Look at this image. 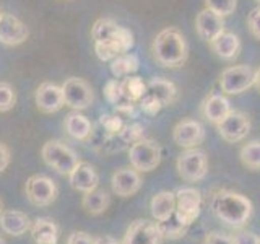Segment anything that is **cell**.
I'll return each mask as SVG.
<instances>
[{
	"instance_id": "obj_1",
	"label": "cell",
	"mask_w": 260,
	"mask_h": 244,
	"mask_svg": "<svg viewBox=\"0 0 260 244\" xmlns=\"http://www.w3.org/2000/svg\"><path fill=\"white\" fill-rule=\"evenodd\" d=\"M91 36L94 39V51L101 60L108 62L116 57L125 54L134 46L132 31L119 26L111 18H100L91 29Z\"/></svg>"
},
{
	"instance_id": "obj_2",
	"label": "cell",
	"mask_w": 260,
	"mask_h": 244,
	"mask_svg": "<svg viewBox=\"0 0 260 244\" xmlns=\"http://www.w3.org/2000/svg\"><path fill=\"white\" fill-rule=\"evenodd\" d=\"M211 210L224 225L231 228H242L252 215V202L239 192L221 189L213 194Z\"/></svg>"
},
{
	"instance_id": "obj_3",
	"label": "cell",
	"mask_w": 260,
	"mask_h": 244,
	"mask_svg": "<svg viewBox=\"0 0 260 244\" xmlns=\"http://www.w3.org/2000/svg\"><path fill=\"white\" fill-rule=\"evenodd\" d=\"M151 52L161 67L176 69L185 64L189 49L181 31L177 28H166L153 39Z\"/></svg>"
},
{
	"instance_id": "obj_4",
	"label": "cell",
	"mask_w": 260,
	"mask_h": 244,
	"mask_svg": "<svg viewBox=\"0 0 260 244\" xmlns=\"http://www.w3.org/2000/svg\"><path fill=\"white\" fill-rule=\"evenodd\" d=\"M41 157L49 168H52L59 174H70L72 169L80 163L77 151L60 140L46 142L41 148Z\"/></svg>"
},
{
	"instance_id": "obj_5",
	"label": "cell",
	"mask_w": 260,
	"mask_h": 244,
	"mask_svg": "<svg viewBox=\"0 0 260 244\" xmlns=\"http://www.w3.org/2000/svg\"><path fill=\"white\" fill-rule=\"evenodd\" d=\"M130 166L138 173H150L161 163V146L151 138H140L128 148Z\"/></svg>"
},
{
	"instance_id": "obj_6",
	"label": "cell",
	"mask_w": 260,
	"mask_h": 244,
	"mask_svg": "<svg viewBox=\"0 0 260 244\" xmlns=\"http://www.w3.org/2000/svg\"><path fill=\"white\" fill-rule=\"evenodd\" d=\"M177 173L187 182H199L208 173V160L199 148H187L179 155L176 163Z\"/></svg>"
},
{
	"instance_id": "obj_7",
	"label": "cell",
	"mask_w": 260,
	"mask_h": 244,
	"mask_svg": "<svg viewBox=\"0 0 260 244\" xmlns=\"http://www.w3.org/2000/svg\"><path fill=\"white\" fill-rule=\"evenodd\" d=\"M24 192H26V197L32 205L47 207L57 199L59 189H57L55 182L51 177L43 176V174H35L26 181Z\"/></svg>"
},
{
	"instance_id": "obj_8",
	"label": "cell",
	"mask_w": 260,
	"mask_h": 244,
	"mask_svg": "<svg viewBox=\"0 0 260 244\" xmlns=\"http://www.w3.org/2000/svg\"><path fill=\"white\" fill-rule=\"evenodd\" d=\"M254 85V70L249 65H234L221 72L219 86L226 95H239Z\"/></svg>"
},
{
	"instance_id": "obj_9",
	"label": "cell",
	"mask_w": 260,
	"mask_h": 244,
	"mask_svg": "<svg viewBox=\"0 0 260 244\" xmlns=\"http://www.w3.org/2000/svg\"><path fill=\"white\" fill-rule=\"evenodd\" d=\"M176 194V217L185 226H190L200 215L202 208V195L193 187H182Z\"/></svg>"
},
{
	"instance_id": "obj_10",
	"label": "cell",
	"mask_w": 260,
	"mask_h": 244,
	"mask_svg": "<svg viewBox=\"0 0 260 244\" xmlns=\"http://www.w3.org/2000/svg\"><path fill=\"white\" fill-rule=\"evenodd\" d=\"M216 129L223 140L228 143H238L250 132V119L246 112L231 109V112L219 124H216Z\"/></svg>"
},
{
	"instance_id": "obj_11",
	"label": "cell",
	"mask_w": 260,
	"mask_h": 244,
	"mask_svg": "<svg viewBox=\"0 0 260 244\" xmlns=\"http://www.w3.org/2000/svg\"><path fill=\"white\" fill-rule=\"evenodd\" d=\"M63 101L72 109H86L93 103V89L83 78L72 77L62 85Z\"/></svg>"
},
{
	"instance_id": "obj_12",
	"label": "cell",
	"mask_w": 260,
	"mask_h": 244,
	"mask_svg": "<svg viewBox=\"0 0 260 244\" xmlns=\"http://www.w3.org/2000/svg\"><path fill=\"white\" fill-rule=\"evenodd\" d=\"M158 225L150 220H135L128 225L122 244H161Z\"/></svg>"
},
{
	"instance_id": "obj_13",
	"label": "cell",
	"mask_w": 260,
	"mask_h": 244,
	"mask_svg": "<svg viewBox=\"0 0 260 244\" xmlns=\"http://www.w3.org/2000/svg\"><path fill=\"white\" fill-rule=\"evenodd\" d=\"M173 138L176 145L182 146V148H195L205 140V129L199 120L184 119L176 124L173 130Z\"/></svg>"
},
{
	"instance_id": "obj_14",
	"label": "cell",
	"mask_w": 260,
	"mask_h": 244,
	"mask_svg": "<svg viewBox=\"0 0 260 244\" xmlns=\"http://www.w3.org/2000/svg\"><path fill=\"white\" fill-rule=\"evenodd\" d=\"M112 192L119 197H130L142 187V176L134 168H119L111 177Z\"/></svg>"
},
{
	"instance_id": "obj_15",
	"label": "cell",
	"mask_w": 260,
	"mask_h": 244,
	"mask_svg": "<svg viewBox=\"0 0 260 244\" xmlns=\"http://www.w3.org/2000/svg\"><path fill=\"white\" fill-rule=\"evenodd\" d=\"M29 31L21 20L10 13L0 15V43L7 46H18L26 41Z\"/></svg>"
},
{
	"instance_id": "obj_16",
	"label": "cell",
	"mask_w": 260,
	"mask_h": 244,
	"mask_svg": "<svg viewBox=\"0 0 260 244\" xmlns=\"http://www.w3.org/2000/svg\"><path fill=\"white\" fill-rule=\"evenodd\" d=\"M65 104L63 101V93L62 86L51 83V81H44L41 83L36 89V106L41 112L44 114H52L62 109Z\"/></svg>"
},
{
	"instance_id": "obj_17",
	"label": "cell",
	"mask_w": 260,
	"mask_h": 244,
	"mask_svg": "<svg viewBox=\"0 0 260 244\" xmlns=\"http://www.w3.org/2000/svg\"><path fill=\"white\" fill-rule=\"evenodd\" d=\"M195 29H197L200 39L211 43L218 35H221L224 31V18L208 10V8H203L195 18Z\"/></svg>"
},
{
	"instance_id": "obj_18",
	"label": "cell",
	"mask_w": 260,
	"mask_h": 244,
	"mask_svg": "<svg viewBox=\"0 0 260 244\" xmlns=\"http://www.w3.org/2000/svg\"><path fill=\"white\" fill-rule=\"evenodd\" d=\"M69 181L73 189L85 194L96 189L98 184H100V176H98L94 166L86 161H80L69 174Z\"/></svg>"
},
{
	"instance_id": "obj_19",
	"label": "cell",
	"mask_w": 260,
	"mask_h": 244,
	"mask_svg": "<svg viewBox=\"0 0 260 244\" xmlns=\"http://www.w3.org/2000/svg\"><path fill=\"white\" fill-rule=\"evenodd\" d=\"M31 220L20 210H5L0 214V228L10 236H21L31 230Z\"/></svg>"
},
{
	"instance_id": "obj_20",
	"label": "cell",
	"mask_w": 260,
	"mask_h": 244,
	"mask_svg": "<svg viewBox=\"0 0 260 244\" xmlns=\"http://www.w3.org/2000/svg\"><path fill=\"white\" fill-rule=\"evenodd\" d=\"M202 112H203V116H205V119L208 122H211V124L216 126L228 116V114L231 112V104L223 95L211 93L207 100L203 101Z\"/></svg>"
},
{
	"instance_id": "obj_21",
	"label": "cell",
	"mask_w": 260,
	"mask_h": 244,
	"mask_svg": "<svg viewBox=\"0 0 260 244\" xmlns=\"http://www.w3.org/2000/svg\"><path fill=\"white\" fill-rule=\"evenodd\" d=\"M210 47L218 57H221L224 60H233L238 57V54L241 51V41L234 33L223 31L221 35H218L213 41H211Z\"/></svg>"
},
{
	"instance_id": "obj_22",
	"label": "cell",
	"mask_w": 260,
	"mask_h": 244,
	"mask_svg": "<svg viewBox=\"0 0 260 244\" xmlns=\"http://www.w3.org/2000/svg\"><path fill=\"white\" fill-rule=\"evenodd\" d=\"M146 93L153 96L162 108L165 106H171L177 100V88L173 81H169L166 78L154 77L150 80V83L146 85Z\"/></svg>"
},
{
	"instance_id": "obj_23",
	"label": "cell",
	"mask_w": 260,
	"mask_h": 244,
	"mask_svg": "<svg viewBox=\"0 0 260 244\" xmlns=\"http://www.w3.org/2000/svg\"><path fill=\"white\" fill-rule=\"evenodd\" d=\"M31 236L36 244H57L59 241V226L52 218H38L31 225Z\"/></svg>"
},
{
	"instance_id": "obj_24",
	"label": "cell",
	"mask_w": 260,
	"mask_h": 244,
	"mask_svg": "<svg viewBox=\"0 0 260 244\" xmlns=\"http://www.w3.org/2000/svg\"><path fill=\"white\" fill-rule=\"evenodd\" d=\"M150 208L156 222H165L176 210V194L171 191H161L154 194L150 202Z\"/></svg>"
},
{
	"instance_id": "obj_25",
	"label": "cell",
	"mask_w": 260,
	"mask_h": 244,
	"mask_svg": "<svg viewBox=\"0 0 260 244\" xmlns=\"http://www.w3.org/2000/svg\"><path fill=\"white\" fill-rule=\"evenodd\" d=\"M104 95H106V100H108L119 112H132L134 111L135 101H132L125 95L122 81L109 80L104 86Z\"/></svg>"
},
{
	"instance_id": "obj_26",
	"label": "cell",
	"mask_w": 260,
	"mask_h": 244,
	"mask_svg": "<svg viewBox=\"0 0 260 244\" xmlns=\"http://www.w3.org/2000/svg\"><path fill=\"white\" fill-rule=\"evenodd\" d=\"M63 127L67 130V134L75 138V140H88L93 134V124L89 122L83 114L72 112L65 117Z\"/></svg>"
},
{
	"instance_id": "obj_27",
	"label": "cell",
	"mask_w": 260,
	"mask_h": 244,
	"mask_svg": "<svg viewBox=\"0 0 260 244\" xmlns=\"http://www.w3.org/2000/svg\"><path fill=\"white\" fill-rule=\"evenodd\" d=\"M109 205H111L109 194L104 189H98V187L89 192H85L83 199H81V207L89 215H101L109 208Z\"/></svg>"
},
{
	"instance_id": "obj_28",
	"label": "cell",
	"mask_w": 260,
	"mask_h": 244,
	"mask_svg": "<svg viewBox=\"0 0 260 244\" xmlns=\"http://www.w3.org/2000/svg\"><path fill=\"white\" fill-rule=\"evenodd\" d=\"M138 65H140L138 57L135 54L125 52L111 60V72L116 78H125L138 70Z\"/></svg>"
},
{
	"instance_id": "obj_29",
	"label": "cell",
	"mask_w": 260,
	"mask_h": 244,
	"mask_svg": "<svg viewBox=\"0 0 260 244\" xmlns=\"http://www.w3.org/2000/svg\"><path fill=\"white\" fill-rule=\"evenodd\" d=\"M156 225H158V230L161 233V238H165V239L182 238L187 231V228H189L176 217V214H173L168 220H165V222H156Z\"/></svg>"
},
{
	"instance_id": "obj_30",
	"label": "cell",
	"mask_w": 260,
	"mask_h": 244,
	"mask_svg": "<svg viewBox=\"0 0 260 244\" xmlns=\"http://www.w3.org/2000/svg\"><path fill=\"white\" fill-rule=\"evenodd\" d=\"M239 157L244 166L249 169H260V142L252 140L246 143L239 151Z\"/></svg>"
},
{
	"instance_id": "obj_31",
	"label": "cell",
	"mask_w": 260,
	"mask_h": 244,
	"mask_svg": "<svg viewBox=\"0 0 260 244\" xmlns=\"http://www.w3.org/2000/svg\"><path fill=\"white\" fill-rule=\"evenodd\" d=\"M122 86L132 101H140V98L146 93V83L140 77H125V80L122 81Z\"/></svg>"
},
{
	"instance_id": "obj_32",
	"label": "cell",
	"mask_w": 260,
	"mask_h": 244,
	"mask_svg": "<svg viewBox=\"0 0 260 244\" xmlns=\"http://www.w3.org/2000/svg\"><path fill=\"white\" fill-rule=\"evenodd\" d=\"M238 7V0H205V8L218 13L219 16H230Z\"/></svg>"
},
{
	"instance_id": "obj_33",
	"label": "cell",
	"mask_w": 260,
	"mask_h": 244,
	"mask_svg": "<svg viewBox=\"0 0 260 244\" xmlns=\"http://www.w3.org/2000/svg\"><path fill=\"white\" fill-rule=\"evenodd\" d=\"M16 101L15 92L10 83H5V81H0V112L10 111Z\"/></svg>"
},
{
	"instance_id": "obj_34",
	"label": "cell",
	"mask_w": 260,
	"mask_h": 244,
	"mask_svg": "<svg viewBox=\"0 0 260 244\" xmlns=\"http://www.w3.org/2000/svg\"><path fill=\"white\" fill-rule=\"evenodd\" d=\"M143 132H145L143 126H140V124H130V126H124V127L120 129L119 137L127 145H130V143H135L137 140L143 138Z\"/></svg>"
},
{
	"instance_id": "obj_35",
	"label": "cell",
	"mask_w": 260,
	"mask_h": 244,
	"mask_svg": "<svg viewBox=\"0 0 260 244\" xmlns=\"http://www.w3.org/2000/svg\"><path fill=\"white\" fill-rule=\"evenodd\" d=\"M101 126L104 129V132L106 134H119L120 132V129L124 127L125 124L122 122V119L119 116H116V114H103L101 119Z\"/></svg>"
},
{
	"instance_id": "obj_36",
	"label": "cell",
	"mask_w": 260,
	"mask_h": 244,
	"mask_svg": "<svg viewBox=\"0 0 260 244\" xmlns=\"http://www.w3.org/2000/svg\"><path fill=\"white\" fill-rule=\"evenodd\" d=\"M138 104H140V108L145 114H148V116H154L162 106L154 100L153 96H150L148 93H145L142 98H140V101H138Z\"/></svg>"
},
{
	"instance_id": "obj_37",
	"label": "cell",
	"mask_w": 260,
	"mask_h": 244,
	"mask_svg": "<svg viewBox=\"0 0 260 244\" xmlns=\"http://www.w3.org/2000/svg\"><path fill=\"white\" fill-rule=\"evenodd\" d=\"M247 26H249L250 35L260 39V7H255L254 10L247 15Z\"/></svg>"
},
{
	"instance_id": "obj_38",
	"label": "cell",
	"mask_w": 260,
	"mask_h": 244,
	"mask_svg": "<svg viewBox=\"0 0 260 244\" xmlns=\"http://www.w3.org/2000/svg\"><path fill=\"white\" fill-rule=\"evenodd\" d=\"M203 244H236L234 238L230 234H224L221 231H210L205 236Z\"/></svg>"
},
{
	"instance_id": "obj_39",
	"label": "cell",
	"mask_w": 260,
	"mask_h": 244,
	"mask_svg": "<svg viewBox=\"0 0 260 244\" xmlns=\"http://www.w3.org/2000/svg\"><path fill=\"white\" fill-rule=\"evenodd\" d=\"M67 244H96V238L85 231H73L69 236Z\"/></svg>"
},
{
	"instance_id": "obj_40",
	"label": "cell",
	"mask_w": 260,
	"mask_h": 244,
	"mask_svg": "<svg viewBox=\"0 0 260 244\" xmlns=\"http://www.w3.org/2000/svg\"><path fill=\"white\" fill-rule=\"evenodd\" d=\"M236 244H257L258 241V236H255L254 233H249V231H242L239 234H234L233 236Z\"/></svg>"
},
{
	"instance_id": "obj_41",
	"label": "cell",
	"mask_w": 260,
	"mask_h": 244,
	"mask_svg": "<svg viewBox=\"0 0 260 244\" xmlns=\"http://www.w3.org/2000/svg\"><path fill=\"white\" fill-rule=\"evenodd\" d=\"M8 165H10V150L7 145L0 143V173H4Z\"/></svg>"
},
{
	"instance_id": "obj_42",
	"label": "cell",
	"mask_w": 260,
	"mask_h": 244,
	"mask_svg": "<svg viewBox=\"0 0 260 244\" xmlns=\"http://www.w3.org/2000/svg\"><path fill=\"white\" fill-rule=\"evenodd\" d=\"M96 244H122V242L111 238V236H100V238H96Z\"/></svg>"
},
{
	"instance_id": "obj_43",
	"label": "cell",
	"mask_w": 260,
	"mask_h": 244,
	"mask_svg": "<svg viewBox=\"0 0 260 244\" xmlns=\"http://www.w3.org/2000/svg\"><path fill=\"white\" fill-rule=\"evenodd\" d=\"M254 85L257 86V89L260 92V67L254 72Z\"/></svg>"
},
{
	"instance_id": "obj_44",
	"label": "cell",
	"mask_w": 260,
	"mask_h": 244,
	"mask_svg": "<svg viewBox=\"0 0 260 244\" xmlns=\"http://www.w3.org/2000/svg\"><path fill=\"white\" fill-rule=\"evenodd\" d=\"M0 244H5V241H4V238L0 236Z\"/></svg>"
},
{
	"instance_id": "obj_45",
	"label": "cell",
	"mask_w": 260,
	"mask_h": 244,
	"mask_svg": "<svg viewBox=\"0 0 260 244\" xmlns=\"http://www.w3.org/2000/svg\"><path fill=\"white\" fill-rule=\"evenodd\" d=\"M0 214H2V203H0Z\"/></svg>"
},
{
	"instance_id": "obj_46",
	"label": "cell",
	"mask_w": 260,
	"mask_h": 244,
	"mask_svg": "<svg viewBox=\"0 0 260 244\" xmlns=\"http://www.w3.org/2000/svg\"><path fill=\"white\" fill-rule=\"evenodd\" d=\"M257 244H260V238H258V241H257Z\"/></svg>"
},
{
	"instance_id": "obj_47",
	"label": "cell",
	"mask_w": 260,
	"mask_h": 244,
	"mask_svg": "<svg viewBox=\"0 0 260 244\" xmlns=\"http://www.w3.org/2000/svg\"><path fill=\"white\" fill-rule=\"evenodd\" d=\"M257 2H258V4H260V0H257Z\"/></svg>"
},
{
	"instance_id": "obj_48",
	"label": "cell",
	"mask_w": 260,
	"mask_h": 244,
	"mask_svg": "<svg viewBox=\"0 0 260 244\" xmlns=\"http://www.w3.org/2000/svg\"><path fill=\"white\" fill-rule=\"evenodd\" d=\"M0 15H2V13H0Z\"/></svg>"
}]
</instances>
